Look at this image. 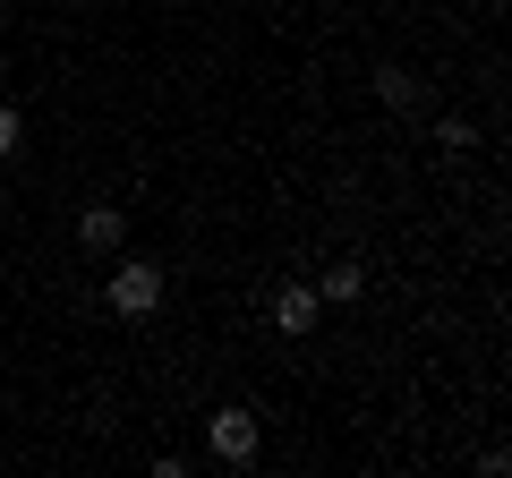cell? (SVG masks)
Segmentation results:
<instances>
[{
	"mask_svg": "<svg viewBox=\"0 0 512 478\" xmlns=\"http://www.w3.org/2000/svg\"><path fill=\"white\" fill-rule=\"evenodd\" d=\"M111 316H128V325H137V316H154V308H163V265H137V257H128L120 265V274H111Z\"/></svg>",
	"mask_w": 512,
	"mask_h": 478,
	"instance_id": "1",
	"label": "cell"
},
{
	"mask_svg": "<svg viewBox=\"0 0 512 478\" xmlns=\"http://www.w3.org/2000/svg\"><path fill=\"white\" fill-rule=\"evenodd\" d=\"M205 444H214V461H231V470H239V461H256V444H265V436H256V410L222 402L214 419H205Z\"/></svg>",
	"mask_w": 512,
	"mask_h": 478,
	"instance_id": "2",
	"label": "cell"
},
{
	"mask_svg": "<svg viewBox=\"0 0 512 478\" xmlns=\"http://www.w3.org/2000/svg\"><path fill=\"white\" fill-rule=\"evenodd\" d=\"M120 239H128V214H120V205H86V214H77V248H94V257H111Z\"/></svg>",
	"mask_w": 512,
	"mask_h": 478,
	"instance_id": "3",
	"label": "cell"
},
{
	"mask_svg": "<svg viewBox=\"0 0 512 478\" xmlns=\"http://www.w3.org/2000/svg\"><path fill=\"white\" fill-rule=\"evenodd\" d=\"M316 308H325V299H316V282L274 291V325H282V333H316Z\"/></svg>",
	"mask_w": 512,
	"mask_h": 478,
	"instance_id": "4",
	"label": "cell"
},
{
	"mask_svg": "<svg viewBox=\"0 0 512 478\" xmlns=\"http://www.w3.org/2000/svg\"><path fill=\"white\" fill-rule=\"evenodd\" d=\"M376 103H384V111H419V77L384 60V69H376Z\"/></svg>",
	"mask_w": 512,
	"mask_h": 478,
	"instance_id": "5",
	"label": "cell"
},
{
	"mask_svg": "<svg viewBox=\"0 0 512 478\" xmlns=\"http://www.w3.org/2000/svg\"><path fill=\"white\" fill-rule=\"evenodd\" d=\"M359 291H367L359 265H325V274H316V299H333V308H342V299H359Z\"/></svg>",
	"mask_w": 512,
	"mask_h": 478,
	"instance_id": "6",
	"label": "cell"
},
{
	"mask_svg": "<svg viewBox=\"0 0 512 478\" xmlns=\"http://www.w3.org/2000/svg\"><path fill=\"white\" fill-rule=\"evenodd\" d=\"M436 146H444V154H470V146H478V129L453 111V120H436Z\"/></svg>",
	"mask_w": 512,
	"mask_h": 478,
	"instance_id": "7",
	"label": "cell"
},
{
	"mask_svg": "<svg viewBox=\"0 0 512 478\" xmlns=\"http://www.w3.org/2000/svg\"><path fill=\"white\" fill-rule=\"evenodd\" d=\"M26 146V120H18V111H9V103H0V163H9V154H18Z\"/></svg>",
	"mask_w": 512,
	"mask_h": 478,
	"instance_id": "8",
	"label": "cell"
}]
</instances>
